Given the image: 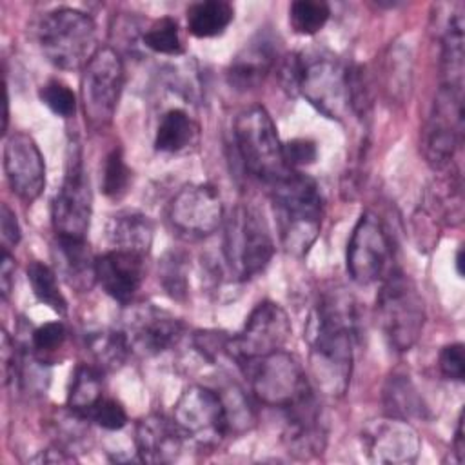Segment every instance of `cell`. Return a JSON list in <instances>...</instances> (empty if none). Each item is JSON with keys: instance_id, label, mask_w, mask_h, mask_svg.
Returning a JSON list of instances; mask_svg holds the SVG:
<instances>
[{"instance_id": "6da1fadb", "label": "cell", "mask_w": 465, "mask_h": 465, "mask_svg": "<svg viewBox=\"0 0 465 465\" xmlns=\"http://www.w3.org/2000/svg\"><path fill=\"white\" fill-rule=\"evenodd\" d=\"M358 327V307L351 294L336 287L320 294L307 322V341L312 378L327 396L340 398L349 389Z\"/></svg>"}, {"instance_id": "7a4b0ae2", "label": "cell", "mask_w": 465, "mask_h": 465, "mask_svg": "<svg viewBox=\"0 0 465 465\" xmlns=\"http://www.w3.org/2000/svg\"><path fill=\"white\" fill-rule=\"evenodd\" d=\"M269 187L280 240L291 254L303 256L322 229L323 203L318 185L311 176L291 169Z\"/></svg>"}, {"instance_id": "3957f363", "label": "cell", "mask_w": 465, "mask_h": 465, "mask_svg": "<svg viewBox=\"0 0 465 465\" xmlns=\"http://www.w3.org/2000/svg\"><path fill=\"white\" fill-rule=\"evenodd\" d=\"M376 314L391 349L405 352L418 343L427 318L425 303L412 278L401 269H392L383 276Z\"/></svg>"}, {"instance_id": "277c9868", "label": "cell", "mask_w": 465, "mask_h": 465, "mask_svg": "<svg viewBox=\"0 0 465 465\" xmlns=\"http://www.w3.org/2000/svg\"><path fill=\"white\" fill-rule=\"evenodd\" d=\"M38 42L45 58L58 69H80L96 53V25L80 9L58 7L42 18Z\"/></svg>"}, {"instance_id": "5b68a950", "label": "cell", "mask_w": 465, "mask_h": 465, "mask_svg": "<svg viewBox=\"0 0 465 465\" xmlns=\"http://www.w3.org/2000/svg\"><path fill=\"white\" fill-rule=\"evenodd\" d=\"M274 254V242L263 214L251 203L234 207L225 223L223 256L238 280L260 274Z\"/></svg>"}, {"instance_id": "8992f818", "label": "cell", "mask_w": 465, "mask_h": 465, "mask_svg": "<svg viewBox=\"0 0 465 465\" xmlns=\"http://www.w3.org/2000/svg\"><path fill=\"white\" fill-rule=\"evenodd\" d=\"M234 143L245 169L271 185L291 167L283 158V143L278 138L271 114L262 105L243 109L234 120Z\"/></svg>"}, {"instance_id": "52a82bcc", "label": "cell", "mask_w": 465, "mask_h": 465, "mask_svg": "<svg viewBox=\"0 0 465 465\" xmlns=\"http://www.w3.org/2000/svg\"><path fill=\"white\" fill-rule=\"evenodd\" d=\"M296 94H302L327 118L340 120L349 111L347 69L327 49L298 53Z\"/></svg>"}, {"instance_id": "ba28073f", "label": "cell", "mask_w": 465, "mask_h": 465, "mask_svg": "<svg viewBox=\"0 0 465 465\" xmlns=\"http://www.w3.org/2000/svg\"><path fill=\"white\" fill-rule=\"evenodd\" d=\"M252 394L269 407L285 409L312 391L302 365L285 351H276L240 363Z\"/></svg>"}, {"instance_id": "9c48e42d", "label": "cell", "mask_w": 465, "mask_h": 465, "mask_svg": "<svg viewBox=\"0 0 465 465\" xmlns=\"http://www.w3.org/2000/svg\"><path fill=\"white\" fill-rule=\"evenodd\" d=\"M124 87V65L113 47H98L84 67L82 107L93 129L111 124Z\"/></svg>"}, {"instance_id": "30bf717a", "label": "cell", "mask_w": 465, "mask_h": 465, "mask_svg": "<svg viewBox=\"0 0 465 465\" xmlns=\"http://www.w3.org/2000/svg\"><path fill=\"white\" fill-rule=\"evenodd\" d=\"M173 420L183 438L200 447H216L231 430L222 394L203 385L183 389L174 403Z\"/></svg>"}, {"instance_id": "8fae6325", "label": "cell", "mask_w": 465, "mask_h": 465, "mask_svg": "<svg viewBox=\"0 0 465 465\" xmlns=\"http://www.w3.org/2000/svg\"><path fill=\"white\" fill-rule=\"evenodd\" d=\"M91 185L78 143L69 145L62 185L51 205V220L56 236L85 238L91 222Z\"/></svg>"}, {"instance_id": "7c38bea8", "label": "cell", "mask_w": 465, "mask_h": 465, "mask_svg": "<svg viewBox=\"0 0 465 465\" xmlns=\"http://www.w3.org/2000/svg\"><path fill=\"white\" fill-rule=\"evenodd\" d=\"M291 336L287 312L271 300L260 302L247 316L243 327L229 338V354L236 363L280 351Z\"/></svg>"}, {"instance_id": "4fadbf2b", "label": "cell", "mask_w": 465, "mask_h": 465, "mask_svg": "<svg viewBox=\"0 0 465 465\" xmlns=\"http://www.w3.org/2000/svg\"><path fill=\"white\" fill-rule=\"evenodd\" d=\"M463 136V93L441 89L423 129V154L438 171L449 169Z\"/></svg>"}, {"instance_id": "5bb4252c", "label": "cell", "mask_w": 465, "mask_h": 465, "mask_svg": "<svg viewBox=\"0 0 465 465\" xmlns=\"http://www.w3.org/2000/svg\"><path fill=\"white\" fill-rule=\"evenodd\" d=\"M391 240L381 220L365 211L347 243V272L360 283L369 285L381 280L389 272Z\"/></svg>"}, {"instance_id": "9a60e30c", "label": "cell", "mask_w": 465, "mask_h": 465, "mask_svg": "<svg viewBox=\"0 0 465 465\" xmlns=\"http://www.w3.org/2000/svg\"><path fill=\"white\" fill-rule=\"evenodd\" d=\"M167 216L178 234L185 238H203L222 225L223 203L214 185L191 183L173 196Z\"/></svg>"}, {"instance_id": "2e32d148", "label": "cell", "mask_w": 465, "mask_h": 465, "mask_svg": "<svg viewBox=\"0 0 465 465\" xmlns=\"http://www.w3.org/2000/svg\"><path fill=\"white\" fill-rule=\"evenodd\" d=\"M131 351L143 356L160 354L182 338V322L154 303H134L124 314V329Z\"/></svg>"}, {"instance_id": "e0dca14e", "label": "cell", "mask_w": 465, "mask_h": 465, "mask_svg": "<svg viewBox=\"0 0 465 465\" xmlns=\"http://www.w3.org/2000/svg\"><path fill=\"white\" fill-rule=\"evenodd\" d=\"M283 414L282 440L285 449L300 460L320 456L327 443V425L314 392L309 391L298 398L283 409Z\"/></svg>"}, {"instance_id": "ac0fdd59", "label": "cell", "mask_w": 465, "mask_h": 465, "mask_svg": "<svg viewBox=\"0 0 465 465\" xmlns=\"http://www.w3.org/2000/svg\"><path fill=\"white\" fill-rule=\"evenodd\" d=\"M361 441L367 458L383 465L412 463L421 449V441L414 427L394 416L369 423L361 434Z\"/></svg>"}, {"instance_id": "d6986e66", "label": "cell", "mask_w": 465, "mask_h": 465, "mask_svg": "<svg viewBox=\"0 0 465 465\" xmlns=\"http://www.w3.org/2000/svg\"><path fill=\"white\" fill-rule=\"evenodd\" d=\"M4 171L13 193L33 202L45 185L44 156L36 142L27 133H13L4 147Z\"/></svg>"}, {"instance_id": "ffe728a7", "label": "cell", "mask_w": 465, "mask_h": 465, "mask_svg": "<svg viewBox=\"0 0 465 465\" xmlns=\"http://www.w3.org/2000/svg\"><path fill=\"white\" fill-rule=\"evenodd\" d=\"M278 58V42L267 29H260L245 45L234 54L227 69V82L234 91L256 89Z\"/></svg>"}, {"instance_id": "44dd1931", "label": "cell", "mask_w": 465, "mask_h": 465, "mask_svg": "<svg viewBox=\"0 0 465 465\" xmlns=\"http://www.w3.org/2000/svg\"><path fill=\"white\" fill-rule=\"evenodd\" d=\"M142 254L113 249L96 258V282L120 303H127L143 280Z\"/></svg>"}, {"instance_id": "7402d4cb", "label": "cell", "mask_w": 465, "mask_h": 465, "mask_svg": "<svg viewBox=\"0 0 465 465\" xmlns=\"http://www.w3.org/2000/svg\"><path fill=\"white\" fill-rule=\"evenodd\" d=\"M183 434L174 420L163 414H149L136 423L134 445L145 463H171L180 456Z\"/></svg>"}, {"instance_id": "603a6c76", "label": "cell", "mask_w": 465, "mask_h": 465, "mask_svg": "<svg viewBox=\"0 0 465 465\" xmlns=\"http://www.w3.org/2000/svg\"><path fill=\"white\" fill-rule=\"evenodd\" d=\"M54 260L58 272L74 291L89 292L96 283V258L85 238L56 236Z\"/></svg>"}, {"instance_id": "cb8c5ba5", "label": "cell", "mask_w": 465, "mask_h": 465, "mask_svg": "<svg viewBox=\"0 0 465 465\" xmlns=\"http://www.w3.org/2000/svg\"><path fill=\"white\" fill-rule=\"evenodd\" d=\"M153 222L138 211H120L107 222V240L114 249L147 256L153 245Z\"/></svg>"}, {"instance_id": "d4e9b609", "label": "cell", "mask_w": 465, "mask_h": 465, "mask_svg": "<svg viewBox=\"0 0 465 465\" xmlns=\"http://www.w3.org/2000/svg\"><path fill=\"white\" fill-rule=\"evenodd\" d=\"M465 74V35L463 16L454 15L449 18L443 44H441V89L463 93Z\"/></svg>"}, {"instance_id": "484cf974", "label": "cell", "mask_w": 465, "mask_h": 465, "mask_svg": "<svg viewBox=\"0 0 465 465\" xmlns=\"http://www.w3.org/2000/svg\"><path fill=\"white\" fill-rule=\"evenodd\" d=\"M427 211L436 222L460 225L463 220V193L460 174L450 171L438 178L427 193Z\"/></svg>"}, {"instance_id": "4316f807", "label": "cell", "mask_w": 465, "mask_h": 465, "mask_svg": "<svg viewBox=\"0 0 465 465\" xmlns=\"http://www.w3.org/2000/svg\"><path fill=\"white\" fill-rule=\"evenodd\" d=\"M234 18V9L223 0H203L189 5L187 29L196 38L222 35Z\"/></svg>"}, {"instance_id": "83f0119b", "label": "cell", "mask_w": 465, "mask_h": 465, "mask_svg": "<svg viewBox=\"0 0 465 465\" xmlns=\"http://www.w3.org/2000/svg\"><path fill=\"white\" fill-rule=\"evenodd\" d=\"M104 398V378L96 365L82 363L71 376L67 407L89 420V412Z\"/></svg>"}, {"instance_id": "f1b7e54d", "label": "cell", "mask_w": 465, "mask_h": 465, "mask_svg": "<svg viewBox=\"0 0 465 465\" xmlns=\"http://www.w3.org/2000/svg\"><path fill=\"white\" fill-rule=\"evenodd\" d=\"M196 125L183 109H169L158 122L154 147L162 153H180L194 140Z\"/></svg>"}, {"instance_id": "f546056e", "label": "cell", "mask_w": 465, "mask_h": 465, "mask_svg": "<svg viewBox=\"0 0 465 465\" xmlns=\"http://www.w3.org/2000/svg\"><path fill=\"white\" fill-rule=\"evenodd\" d=\"M85 345L100 371L120 369L127 354L131 352L125 334L122 331H111V329L89 332L85 338Z\"/></svg>"}, {"instance_id": "4dcf8cb0", "label": "cell", "mask_w": 465, "mask_h": 465, "mask_svg": "<svg viewBox=\"0 0 465 465\" xmlns=\"http://www.w3.org/2000/svg\"><path fill=\"white\" fill-rule=\"evenodd\" d=\"M383 400L389 414L405 421L409 418H423V412L427 411L414 385L405 376H394L389 380L383 391Z\"/></svg>"}, {"instance_id": "1f68e13d", "label": "cell", "mask_w": 465, "mask_h": 465, "mask_svg": "<svg viewBox=\"0 0 465 465\" xmlns=\"http://www.w3.org/2000/svg\"><path fill=\"white\" fill-rule=\"evenodd\" d=\"M27 280L31 283V289L38 302L51 307L58 314H65L67 302L58 287V280L54 271L42 263V262H31L27 265Z\"/></svg>"}, {"instance_id": "d6a6232c", "label": "cell", "mask_w": 465, "mask_h": 465, "mask_svg": "<svg viewBox=\"0 0 465 465\" xmlns=\"http://www.w3.org/2000/svg\"><path fill=\"white\" fill-rule=\"evenodd\" d=\"M331 9L322 0H296L289 7V22L298 35H314L329 20Z\"/></svg>"}, {"instance_id": "836d02e7", "label": "cell", "mask_w": 465, "mask_h": 465, "mask_svg": "<svg viewBox=\"0 0 465 465\" xmlns=\"http://www.w3.org/2000/svg\"><path fill=\"white\" fill-rule=\"evenodd\" d=\"M145 47L160 54H180L183 51L178 24L171 16L154 20L142 36Z\"/></svg>"}, {"instance_id": "e575fe53", "label": "cell", "mask_w": 465, "mask_h": 465, "mask_svg": "<svg viewBox=\"0 0 465 465\" xmlns=\"http://www.w3.org/2000/svg\"><path fill=\"white\" fill-rule=\"evenodd\" d=\"M347 98L349 111H352L360 120L369 118L372 109V89L367 71L360 64L347 67Z\"/></svg>"}, {"instance_id": "d590c367", "label": "cell", "mask_w": 465, "mask_h": 465, "mask_svg": "<svg viewBox=\"0 0 465 465\" xmlns=\"http://www.w3.org/2000/svg\"><path fill=\"white\" fill-rule=\"evenodd\" d=\"M129 180H131V171L125 165L122 149L120 147L111 149L104 160L102 193L109 198H120L127 191Z\"/></svg>"}, {"instance_id": "8d00e7d4", "label": "cell", "mask_w": 465, "mask_h": 465, "mask_svg": "<svg viewBox=\"0 0 465 465\" xmlns=\"http://www.w3.org/2000/svg\"><path fill=\"white\" fill-rule=\"evenodd\" d=\"M158 274L165 292L174 300H183L187 294V258L182 252L165 254Z\"/></svg>"}, {"instance_id": "74e56055", "label": "cell", "mask_w": 465, "mask_h": 465, "mask_svg": "<svg viewBox=\"0 0 465 465\" xmlns=\"http://www.w3.org/2000/svg\"><path fill=\"white\" fill-rule=\"evenodd\" d=\"M38 96L42 104L60 118H69L76 111L74 93L60 80H49L47 84H44L38 91Z\"/></svg>"}, {"instance_id": "f35d334b", "label": "cell", "mask_w": 465, "mask_h": 465, "mask_svg": "<svg viewBox=\"0 0 465 465\" xmlns=\"http://www.w3.org/2000/svg\"><path fill=\"white\" fill-rule=\"evenodd\" d=\"M65 327L60 322H47L31 332V347L40 360V354H51L58 351L65 341Z\"/></svg>"}, {"instance_id": "ab89813d", "label": "cell", "mask_w": 465, "mask_h": 465, "mask_svg": "<svg viewBox=\"0 0 465 465\" xmlns=\"http://www.w3.org/2000/svg\"><path fill=\"white\" fill-rule=\"evenodd\" d=\"M89 420L105 430H120L127 423V414L120 401L104 396L89 412Z\"/></svg>"}, {"instance_id": "60d3db41", "label": "cell", "mask_w": 465, "mask_h": 465, "mask_svg": "<svg viewBox=\"0 0 465 465\" xmlns=\"http://www.w3.org/2000/svg\"><path fill=\"white\" fill-rule=\"evenodd\" d=\"M438 365H440L441 374L447 380L461 381L463 376H465V349H463V343L458 341V343L445 345L440 352Z\"/></svg>"}, {"instance_id": "b9f144b4", "label": "cell", "mask_w": 465, "mask_h": 465, "mask_svg": "<svg viewBox=\"0 0 465 465\" xmlns=\"http://www.w3.org/2000/svg\"><path fill=\"white\" fill-rule=\"evenodd\" d=\"M316 156H318V147L309 138H294L283 143V158L291 169L311 165L314 163Z\"/></svg>"}, {"instance_id": "7bdbcfd3", "label": "cell", "mask_w": 465, "mask_h": 465, "mask_svg": "<svg viewBox=\"0 0 465 465\" xmlns=\"http://www.w3.org/2000/svg\"><path fill=\"white\" fill-rule=\"evenodd\" d=\"M20 225L16 220L15 211L7 205L2 203L0 207V238H2V249H13L20 242Z\"/></svg>"}, {"instance_id": "ee69618b", "label": "cell", "mask_w": 465, "mask_h": 465, "mask_svg": "<svg viewBox=\"0 0 465 465\" xmlns=\"http://www.w3.org/2000/svg\"><path fill=\"white\" fill-rule=\"evenodd\" d=\"M15 287V258L9 254L7 249L0 252V291L2 298L7 300Z\"/></svg>"}, {"instance_id": "f6af8a7d", "label": "cell", "mask_w": 465, "mask_h": 465, "mask_svg": "<svg viewBox=\"0 0 465 465\" xmlns=\"http://www.w3.org/2000/svg\"><path fill=\"white\" fill-rule=\"evenodd\" d=\"M454 450L458 454V461H463V420L461 414L458 418V425H456V436H454Z\"/></svg>"}, {"instance_id": "bcb514c9", "label": "cell", "mask_w": 465, "mask_h": 465, "mask_svg": "<svg viewBox=\"0 0 465 465\" xmlns=\"http://www.w3.org/2000/svg\"><path fill=\"white\" fill-rule=\"evenodd\" d=\"M461 265H463V249L460 247V249H458V252H456V271H458V274H460V276H463V269H461Z\"/></svg>"}]
</instances>
